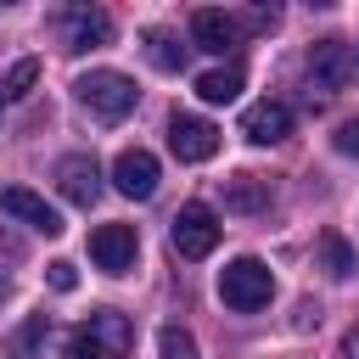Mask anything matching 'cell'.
I'll return each mask as SVG.
<instances>
[{"instance_id":"1","label":"cell","mask_w":359,"mask_h":359,"mask_svg":"<svg viewBox=\"0 0 359 359\" xmlns=\"http://www.w3.org/2000/svg\"><path fill=\"white\" fill-rule=\"evenodd\" d=\"M129 348H135V325H129V314H118V309H95L90 320H79V325L67 331L62 359H129Z\"/></svg>"},{"instance_id":"2","label":"cell","mask_w":359,"mask_h":359,"mask_svg":"<svg viewBox=\"0 0 359 359\" xmlns=\"http://www.w3.org/2000/svg\"><path fill=\"white\" fill-rule=\"evenodd\" d=\"M73 90H79V107H84L90 118H101V123L129 118V112H135V101H140L135 79H129V73H118V67H90Z\"/></svg>"},{"instance_id":"3","label":"cell","mask_w":359,"mask_h":359,"mask_svg":"<svg viewBox=\"0 0 359 359\" xmlns=\"http://www.w3.org/2000/svg\"><path fill=\"white\" fill-rule=\"evenodd\" d=\"M219 297H224V309H236V314L269 309V297H275L269 264H264V258H230V264L219 269Z\"/></svg>"},{"instance_id":"4","label":"cell","mask_w":359,"mask_h":359,"mask_svg":"<svg viewBox=\"0 0 359 359\" xmlns=\"http://www.w3.org/2000/svg\"><path fill=\"white\" fill-rule=\"evenodd\" d=\"M50 34L62 39V50H101L112 45V17L101 6H62L50 17Z\"/></svg>"},{"instance_id":"5","label":"cell","mask_w":359,"mask_h":359,"mask_svg":"<svg viewBox=\"0 0 359 359\" xmlns=\"http://www.w3.org/2000/svg\"><path fill=\"white\" fill-rule=\"evenodd\" d=\"M219 236H224V224H219V213L208 202H185L174 213V224H168V241H174L180 258H208L219 247Z\"/></svg>"},{"instance_id":"6","label":"cell","mask_w":359,"mask_h":359,"mask_svg":"<svg viewBox=\"0 0 359 359\" xmlns=\"http://www.w3.org/2000/svg\"><path fill=\"white\" fill-rule=\"evenodd\" d=\"M303 73H309V90H320V95H337V90H348V84H353V73H359V56H353V45H342V39H320V45L309 50Z\"/></svg>"},{"instance_id":"7","label":"cell","mask_w":359,"mask_h":359,"mask_svg":"<svg viewBox=\"0 0 359 359\" xmlns=\"http://www.w3.org/2000/svg\"><path fill=\"white\" fill-rule=\"evenodd\" d=\"M90 258H95V269H107V275L135 269V258H140L135 224H95V230H90Z\"/></svg>"},{"instance_id":"8","label":"cell","mask_w":359,"mask_h":359,"mask_svg":"<svg viewBox=\"0 0 359 359\" xmlns=\"http://www.w3.org/2000/svg\"><path fill=\"white\" fill-rule=\"evenodd\" d=\"M241 17L236 11H219V6H202V11H191V45L196 50H213V56H224V50H236L241 45Z\"/></svg>"},{"instance_id":"9","label":"cell","mask_w":359,"mask_h":359,"mask_svg":"<svg viewBox=\"0 0 359 359\" xmlns=\"http://www.w3.org/2000/svg\"><path fill=\"white\" fill-rule=\"evenodd\" d=\"M168 146H174L180 163H208V157H219V129H213L208 118L174 112V123H168Z\"/></svg>"},{"instance_id":"10","label":"cell","mask_w":359,"mask_h":359,"mask_svg":"<svg viewBox=\"0 0 359 359\" xmlns=\"http://www.w3.org/2000/svg\"><path fill=\"white\" fill-rule=\"evenodd\" d=\"M56 191H62L73 208H90V202L101 196V163H95L90 151H67V157L56 163Z\"/></svg>"},{"instance_id":"11","label":"cell","mask_w":359,"mask_h":359,"mask_svg":"<svg viewBox=\"0 0 359 359\" xmlns=\"http://www.w3.org/2000/svg\"><path fill=\"white\" fill-rule=\"evenodd\" d=\"M0 213H11V219H22L28 230H39V236H62L67 224H62V213L45 202V196H34L28 185H6L0 191Z\"/></svg>"},{"instance_id":"12","label":"cell","mask_w":359,"mask_h":359,"mask_svg":"<svg viewBox=\"0 0 359 359\" xmlns=\"http://www.w3.org/2000/svg\"><path fill=\"white\" fill-rule=\"evenodd\" d=\"M112 185H118L123 196L146 202V196L157 191V157H151L146 146H129V151H118V163H112Z\"/></svg>"},{"instance_id":"13","label":"cell","mask_w":359,"mask_h":359,"mask_svg":"<svg viewBox=\"0 0 359 359\" xmlns=\"http://www.w3.org/2000/svg\"><path fill=\"white\" fill-rule=\"evenodd\" d=\"M241 135H247L252 146L286 140V135H292V107H286V101H258V107H247V112H241Z\"/></svg>"},{"instance_id":"14","label":"cell","mask_w":359,"mask_h":359,"mask_svg":"<svg viewBox=\"0 0 359 359\" xmlns=\"http://www.w3.org/2000/svg\"><path fill=\"white\" fill-rule=\"evenodd\" d=\"M269 202H275L269 180H258V174H230L224 180V208L230 213H269Z\"/></svg>"},{"instance_id":"15","label":"cell","mask_w":359,"mask_h":359,"mask_svg":"<svg viewBox=\"0 0 359 359\" xmlns=\"http://www.w3.org/2000/svg\"><path fill=\"white\" fill-rule=\"evenodd\" d=\"M241 84H247L241 62H224V67H213V73H202V79H196V95H202L208 107H224V101H236V95H241Z\"/></svg>"},{"instance_id":"16","label":"cell","mask_w":359,"mask_h":359,"mask_svg":"<svg viewBox=\"0 0 359 359\" xmlns=\"http://www.w3.org/2000/svg\"><path fill=\"white\" fill-rule=\"evenodd\" d=\"M146 62H151L157 73H180V67H185V45H180L168 28H151V34H146Z\"/></svg>"},{"instance_id":"17","label":"cell","mask_w":359,"mask_h":359,"mask_svg":"<svg viewBox=\"0 0 359 359\" xmlns=\"http://www.w3.org/2000/svg\"><path fill=\"white\" fill-rule=\"evenodd\" d=\"M320 269H325L331 280H348V275L359 269V252H353V247L331 230V236H320Z\"/></svg>"},{"instance_id":"18","label":"cell","mask_w":359,"mask_h":359,"mask_svg":"<svg viewBox=\"0 0 359 359\" xmlns=\"http://www.w3.org/2000/svg\"><path fill=\"white\" fill-rule=\"evenodd\" d=\"M45 331H50V314H28V320L11 331L6 353H11V359H34V353H39V342H45Z\"/></svg>"},{"instance_id":"19","label":"cell","mask_w":359,"mask_h":359,"mask_svg":"<svg viewBox=\"0 0 359 359\" xmlns=\"http://www.w3.org/2000/svg\"><path fill=\"white\" fill-rule=\"evenodd\" d=\"M34 84H39V62H34V56H22V62H11V73L0 79V101H22Z\"/></svg>"},{"instance_id":"20","label":"cell","mask_w":359,"mask_h":359,"mask_svg":"<svg viewBox=\"0 0 359 359\" xmlns=\"http://www.w3.org/2000/svg\"><path fill=\"white\" fill-rule=\"evenodd\" d=\"M157 359H196V337L180 331V325H163V337H157Z\"/></svg>"},{"instance_id":"21","label":"cell","mask_w":359,"mask_h":359,"mask_svg":"<svg viewBox=\"0 0 359 359\" xmlns=\"http://www.w3.org/2000/svg\"><path fill=\"white\" fill-rule=\"evenodd\" d=\"M45 275H50V286H56V292H73V286H79V269H73L67 258H56V264H50Z\"/></svg>"},{"instance_id":"22","label":"cell","mask_w":359,"mask_h":359,"mask_svg":"<svg viewBox=\"0 0 359 359\" xmlns=\"http://www.w3.org/2000/svg\"><path fill=\"white\" fill-rule=\"evenodd\" d=\"M275 22H280V11H275V6H252V11L241 17V28H275Z\"/></svg>"},{"instance_id":"23","label":"cell","mask_w":359,"mask_h":359,"mask_svg":"<svg viewBox=\"0 0 359 359\" xmlns=\"http://www.w3.org/2000/svg\"><path fill=\"white\" fill-rule=\"evenodd\" d=\"M337 151L359 157V123H342V129H337Z\"/></svg>"},{"instance_id":"24","label":"cell","mask_w":359,"mask_h":359,"mask_svg":"<svg viewBox=\"0 0 359 359\" xmlns=\"http://www.w3.org/2000/svg\"><path fill=\"white\" fill-rule=\"evenodd\" d=\"M342 359H359V325H353V331L342 337Z\"/></svg>"}]
</instances>
